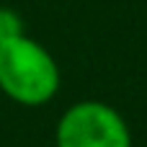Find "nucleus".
I'll return each instance as SVG.
<instances>
[{
    "label": "nucleus",
    "mask_w": 147,
    "mask_h": 147,
    "mask_svg": "<svg viewBox=\"0 0 147 147\" xmlns=\"http://www.w3.org/2000/svg\"><path fill=\"white\" fill-rule=\"evenodd\" d=\"M0 88L16 103L41 106L54 98L59 70L44 47L18 36L0 44Z\"/></svg>",
    "instance_id": "nucleus-1"
},
{
    "label": "nucleus",
    "mask_w": 147,
    "mask_h": 147,
    "mask_svg": "<svg viewBox=\"0 0 147 147\" xmlns=\"http://www.w3.org/2000/svg\"><path fill=\"white\" fill-rule=\"evenodd\" d=\"M23 36V21L16 10L10 8H0V44Z\"/></svg>",
    "instance_id": "nucleus-3"
},
{
    "label": "nucleus",
    "mask_w": 147,
    "mask_h": 147,
    "mask_svg": "<svg viewBox=\"0 0 147 147\" xmlns=\"http://www.w3.org/2000/svg\"><path fill=\"white\" fill-rule=\"evenodd\" d=\"M57 147H132L127 121L101 101H83L57 124Z\"/></svg>",
    "instance_id": "nucleus-2"
}]
</instances>
